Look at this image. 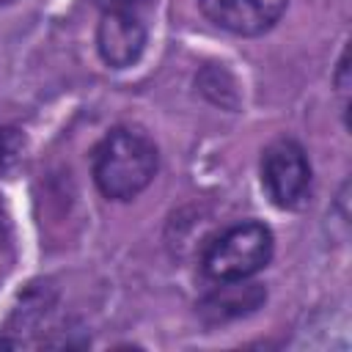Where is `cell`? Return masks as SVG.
I'll return each mask as SVG.
<instances>
[{"mask_svg": "<svg viewBox=\"0 0 352 352\" xmlns=\"http://www.w3.org/2000/svg\"><path fill=\"white\" fill-rule=\"evenodd\" d=\"M157 165L160 157L154 140L132 126L110 129L91 157L94 182L99 192L113 201H129L143 192L157 173Z\"/></svg>", "mask_w": 352, "mask_h": 352, "instance_id": "obj_1", "label": "cell"}, {"mask_svg": "<svg viewBox=\"0 0 352 352\" xmlns=\"http://www.w3.org/2000/svg\"><path fill=\"white\" fill-rule=\"evenodd\" d=\"M272 231L264 223L248 220L220 231L204 250L201 267L212 280L234 283L256 275L272 258Z\"/></svg>", "mask_w": 352, "mask_h": 352, "instance_id": "obj_2", "label": "cell"}, {"mask_svg": "<svg viewBox=\"0 0 352 352\" xmlns=\"http://www.w3.org/2000/svg\"><path fill=\"white\" fill-rule=\"evenodd\" d=\"M261 184L278 209H300L311 192V165L292 138L272 140L261 154Z\"/></svg>", "mask_w": 352, "mask_h": 352, "instance_id": "obj_3", "label": "cell"}, {"mask_svg": "<svg viewBox=\"0 0 352 352\" xmlns=\"http://www.w3.org/2000/svg\"><path fill=\"white\" fill-rule=\"evenodd\" d=\"M148 30L146 22L140 19L138 8H126V11H104L102 22L96 28V47L99 55L107 66L113 69H126L132 66L146 47Z\"/></svg>", "mask_w": 352, "mask_h": 352, "instance_id": "obj_4", "label": "cell"}, {"mask_svg": "<svg viewBox=\"0 0 352 352\" xmlns=\"http://www.w3.org/2000/svg\"><path fill=\"white\" fill-rule=\"evenodd\" d=\"M289 0H198L204 16L236 36H258L270 30Z\"/></svg>", "mask_w": 352, "mask_h": 352, "instance_id": "obj_5", "label": "cell"}, {"mask_svg": "<svg viewBox=\"0 0 352 352\" xmlns=\"http://www.w3.org/2000/svg\"><path fill=\"white\" fill-rule=\"evenodd\" d=\"M25 151V135L16 126H0V176L8 173Z\"/></svg>", "mask_w": 352, "mask_h": 352, "instance_id": "obj_6", "label": "cell"}, {"mask_svg": "<svg viewBox=\"0 0 352 352\" xmlns=\"http://www.w3.org/2000/svg\"><path fill=\"white\" fill-rule=\"evenodd\" d=\"M91 3L102 11H126V8H138L143 0H91Z\"/></svg>", "mask_w": 352, "mask_h": 352, "instance_id": "obj_7", "label": "cell"}, {"mask_svg": "<svg viewBox=\"0 0 352 352\" xmlns=\"http://www.w3.org/2000/svg\"><path fill=\"white\" fill-rule=\"evenodd\" d=\"M0 245H3V223H0Z\"/></svg>", "mask_w": 352, "mask_h": 352, "instance_id": "obj_8", "label": "cell"}, {"mask_svg": "<svg viewBox=\"0 0 352 352\" xmlns=\"http://www.w3.org/2000/svg\"><path fill=\"white\" fill-rule=\"evenodd\" d=\"M6 3H11V0H0V6H6Z\"/></svg>", "mask_w": 352, "mask_h": 352, "instance_id": "obj_9", "label": "cell"}]
</instances>
